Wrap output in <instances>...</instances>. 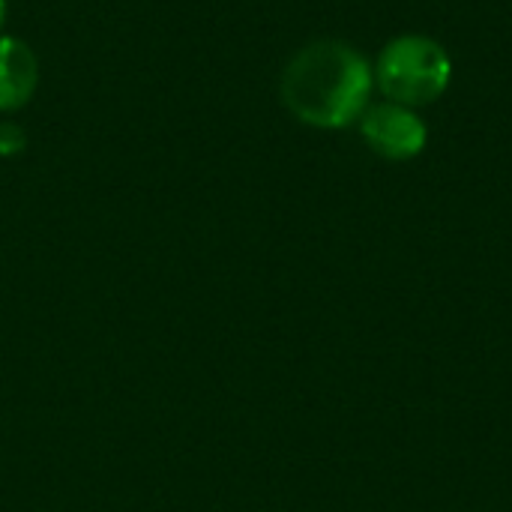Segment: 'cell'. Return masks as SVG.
<instances>
[{
    "instance_id": "cell-6",
    "label": "cell",
    "mask_w": 512,
    "mask_h": 512,
    "mask_svg": "<svg viewBox=\"0 0 512 512\" xmlns=\"http://www.w3.org/2000/svg\"><path fill=\"white\" fill-rule=\"evenodd\" d=\"M3 18H6V0H0V27H3Z\"/></svg>"
},
{
    "instance_id": "cell-5",
    "label": "cell",
    "mask_w": 512,
    "mask_h": 512,
    "mask_svg": "<svg viewBox=\"0 0 512 512\" xmlns=\"http://www.w3.org/2000/svg\"><path fill=\"white\" fill-rule=\"evenodd\" d=\"M18 150H24V129L18 123L3 120L0 123V156H15Z\"/></svg>"
},
{
    "instance_id": "cell-1",
    "label": "cell",
    "mask_w": 512,
    "mask_h": 512,
    "mask_svg": "<svg viewBox=\"0 0 512 512\" xmlns=\"http://www.w3.org/2000/svg\"><path fill=\"white\" fill-rule=\"evenodd\" d=\"M375 75L348 42L321 39L303 45L285 66L279 93L285 108L309 126L345 129L369 108Z\"/></svg>"
},
{
    "instance_id": "cell-2",
    "label": "cell",
    "mask_w": 512,
    "mask_h": 512,
    "mask_svg": "<svg viewBox=\"0 0 512 512\" xmlns=\"http://www.w3.org/2000/svg\"><path fill=\"white\" fill-rule=\"evenodd\" d=\"M372 75L387 102L414 108L444 96L453 78V63L435 39L408 33L384 45Z\"/></svg>"
},
{
    "instance_id": "cell-3",
    "label": "cell",
    "mask_w": 512,
    "mask_h": 512,
    "mask_svg": "<svg viewBox=\"0 0 512 512\" xmlns=\"http://www.w3.org/2000/svg\"><path fill=\"white\" fill-rule=\"evenodd\" d=\"M360 129L366 144L390 159V162H408L417 153H423L426 147V123L405 105L396 102H381V105H369L360 117Z\"/></svg>"
},
{
    "instance_id": "cell-4",
    "label": "cell",
    "mask_w": 512,
    "mask_h": 512,
    "mask_svg": "<svg viewBox=\"0 0 512 512\" xmlns=\"http://www.w3.org/2000/svg\"><path fill=\"white\" fill-rule=\"evenodd\" d=\"M39 84V63L33 48L18 36L0 33V111L24 108Z\"/></svg>"
}]
</instances>
